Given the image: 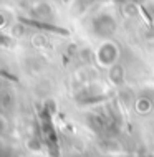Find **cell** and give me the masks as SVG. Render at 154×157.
<instances>
[{
	"label": "cell",
	"instance_id": "obj_2",
	"mask_svg": "<svg viewBox=\"0 0 154 157\" xmlns=\"http://www.w3.org/2000/svg\"><path fill=\"white\" fill-rule=\"evenodd\" d=\"M3 131H5V122H3V119L0 117V136L3 134Z\"/></svg>",
	"mask_w": 154,
	"mask_h": 157
},
{
	"label": "cell",
	"instance_id": "obj_1",
	"mask_svg": "<svg viewBox=\"0 0 154 157\" xmlns=\"http://www.w3.org/2000/svg\"><path fill=\"white\" fill-rule=\"evenodd\" d=\"M0 157H14V151L5 142H0Z\"/></svg>",
	"mask_w": 154,
	"mask_h": 157
}]
</instances>
